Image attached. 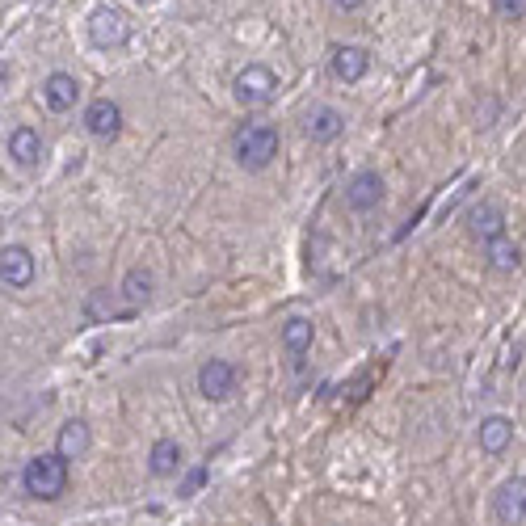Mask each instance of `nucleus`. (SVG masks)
<instances>
[{"label": "nucleus", "instance_id": "obj_1", "mask_svg": "<svg viewBox=\"0 0 526 526\" xmlns=\"http://www.w3.org/2000/svg\"><path fill=\"white\" fill-rule=\"evenodd\" d=\"M232 156L240 169L261 173L278 156V127L274 123H245L232 135Z\"/></svg>", "mask_w": 526, "mask_h": 526}, {"label": "nucleus", "instance_id": "obj_2", "mask_svg": "<svg viewBox=\"0 0 526 526\" xmlns=\"http://www.w3.org/2000/svg\"><path fill=\"white\" fill-rule=\"evenodd\" d=\"M22 489L30 497H38V501L64 497V489H68V459H59V455H34V459H26Z\"/></svg>", "mask_w": 526, "mask_h": 526}, {"label": "nucleus", "instance_id": "obj_3", "mask_svg": "<svg viewBox=\"0 0 526 526\" xmlns=\"http://www.w3.org/2000/svg\"><path fill=\"white\" fill-rule=\"evenodd\" d=\"M89 43L97 51H118V47H127L131 43V22H127V13L123 9H114V5H101L89 13Z\"/></svg>", "mask_w": 526, "mask_h": 526}, {"label": "nucleus", "instance_id": "obj_4", "mask_svg": "<svg viewBox=\"0 0 526 526\" xmlns=\"http://www.w3.org/2000/svg\"><path fill=\"white\" fill-rule=\"evenodd\" d=\"M232 93L240 106H270L278 97V76L266 64H245L232 80Z\"/></svg>", "mask_w": 526, "mask_h": 526}, {"label": "nucleus", "instance_id": "obj_5", "mask_svg": "<svg viewBox=\"0 0 526 526\" xmlns=\"http://www.w3.org/2000/svg\"><path fill=\"white\" fill-rule=\"evenodd\" d=\"M236 379H240V371L228 358H211V362H202L198 367V392L207 400H228L236 392Z\"/></svg>", "mask_w": 526, "mask_h": 526}, {"label": "nucleus", "instance_id": "obj_6", "mask_svg": "<svg viewBox=\"0 0 526 526\" xmlns=\"http://www.w3.org/2000/svg\"><path fill=\"white\" fill-rule=\"evenodd\" d=\"M493 514L501 526H522L526 522V480L522 476H510L493 493Z\"/></svg>", "mask_w": 526, "mask_h": 526}, {"label": "nucleus", "instance_id": "obj_7", "mask_svg": "<svg viewBox=\"0 0 526 526\" xmlns=\"http://www.w3.org/2000/svg\"><path fill=\"white\" fill-rule=\"evenodd\" d=\"M0 282H5V291H26L34 282V257L26 245H5V253H0Z\"/></svg>", "mask_w": 526, "mask_h": 526}, {"label": "nucleus", "instance_id": "obj_8", "mask_svg": "<svg viewBox=\"0 0 526 526\" xmlns=\"http://www.w3.org/2000/svg\"><path fill=\"white\" fill-rule=\"evenodd\" d=\"M85 131H89L93 139H118V131H123V106H118V101H110V97L89 101Z\"/></svg>", "mask_w": 526, "mask_h": 526}, {"label": "nucleus", "instance_id": "obj_9", "mask_svg": "<svg viewBox=\"0 0 526 526\" xmlns=\"http://www.w3.org/2000/svg\"><path fill=\"white\" fill-rule=\"evenodd\" d=\"M379 202H383V177H379V173L362 169V173H354V177L346 181V207H350V211L367 215V211L379 207Z\"/></svg>", "mask_w": 526, "mask_h": 526}, {"label": "nucleus", "instance_id": "obj_10", "mask_svg": "<svg viewBox=\"0 0 526 526\" xmlns=\"http://www.w3.org/2000/svg\"><path fill=\"white\" fill-rule=\"evenodd\" d=\"M303 131H308L312 144H333V139H341V131H346V114L337 106H312L308 118H303Z\"/></svg>", "mask_w": 526, "mask_h": 526}, {"label": "nucleus", "instance_id": "obj_11", "mask_svg": "<svg viewBox=\"0 0 526 526\" xmlns=\"http://www.w3.org/2000/svg\"><path fill=\"white\" fill-rule=\"evenodd\" d=\"M5 148H9V160L17 169H34L38 160H43V135H38L34 127H13Z\"/></svg>", "mask_w": 526, "mask_h": 526}, {"label": "nucleus", "instance_id": "obj_12", "mask_svg": "<svg viewBox=\"0 0 526 526\" xmlns=\"http://www.w3.org/2000/svg\"><path fill=\"white\" fill-rule=\"evenodd\" d=\"M468 228L476 240H484V245H493V240L505 236V211L497 207V202H480V207L468 211Z\"/></svg>", "mask_w": 526, "mask_h": 526}, {"label": "nucleus", "instance_id": "obj_13", "mask_svg": "<svg viewBox=\"0 0 526 526\" xmlns=\"http://www.w3.org/2000/svg\"><path fill=\"white\" fill-rule=\"evenodd\" d=\"M76 97H80V80L72 76V72H51L47 80H43V101L55 110V114H64V110H72L76 106Z\"/></svg>", "mask_w": 526, "mask_h": 526}, {"label": "nucleus", "instance_id": "obj_14", "mask_svg": "<svg viewBox=\"0 0 526 526\" xmlns=\"http://www.w3.org/2000/svg\"><path fill=\"white\" fill-rule=\"evenodd\" d=\"M181 468H186V451H181V442L160 438L156 447L148 451V472H152L156 480H169V476H177Z\"/></svg>", "mask_w": 526, "mask_h": 526}, {"label": "nucleus", "instance_id": "obj_15", "mask_svg": "<svg viewBox=\"0 0 526 526\" xmlns=\"http://www.w3.org/2000/svg\"><path fill=\"white\" fill-rule=\"evenodd\" d=\"M476 442H480L484 455H501V451L514 442V421H510V417H497V413L484 417L480 430H476Z\"/></svg>", "mask_w": 526, "mask_h": 526}, {"label": "nucleus", "instance_id": "obj_16", "mask_svg": "<svg viewBox=\"0 0 526 526\" xmlns=\"http://www.w3.org/2000/svg\"><path fill=\"white\" fill-rule=\"evenodd\" d=\"M89 426H85V421H80V417H72V421H64V430H59V442H55V455L59 459H85L89 455Z\"/></svg>", "mask_w": 526, "mask_h": 526}, {"label": "nucleus", "instance_id": "obj_17", "mask_svg": "<svg viewBox=\"0 0 526 526\" xmlns=\"http://www.w3.org/2000/svg\"><path fill=\"white\" fill-rule=\"evenodd\" d=\"M371 72V55L362 47H333V76L346 80V85H354V80H362Z\"/></svg>", "mask_w": 526, "mask_h": 526}, {"label": "nucleus", "instance_id": "obj_18", "mask_svg": "<svg viewBox=\"0 0 526 526\" xmlns=\"http://www.w3.org/2000/svg\"><path fill=\"white\" fill-rule=\"evenodd\" d=\"M312 337H316V329H312L308 316H291L287 325H282V346H287L295 358L312 350Z\"/></svg>", "mask_w": 526, "mask_h": 526}, {"label": "nucleus", "instance_id": "obj_19", "mask_svg": "<svg viewBox=\"0 0 526 526\" xmlns=\"http://www.w3.org/2000/svg\"><path fill=\"white\" fill-rule=\"evenodd\" d=\"M123 299H127V312L144 308V303L152 299V274H148V270H127V278H123Z\"/></svg>", "mask_w": 526, "mask_h": 526}, {"label": "nucleus", "instance_id": "obj_20", "mask_svg": "<svg viewBox=\"0 0 526 526\" xmlns=\"http://www.w3.org/2000/svg\"><path fill=\"white\" fill-rule=\"evenodd\" d=\"M489 266L493 270H501V274H514L518 266H522V249L514 245V240H493V245H489Z\"/></svg>", "mask_w": 526, "mask_h": 526}, {"label": "nucleus", "instance_id": "obj_21", "mask_svg": "<svg viewBox=\"0 0 526 526\" xmlns=\"http://www.w3.org/2000/svg\"><path fill=\"white\" fill-rule=\"evenodd\" d=\"M85 316H89V320H110V316H114L110 291H93V295L85 299Z\"/></svg>", "mask_w": 526, "mask_h": 526}, {"label": "nucleus", "instance_id": "obj_22", "mask_svg": "<svg viewBox=\"0 0 526 526\" xmlns=\"http://www.w3.org/2000/svg\"><path fill=\"white\" fill-rule=\"evenodd\" d=\"M493 9L501 17H510V22H518V17H526V0H493Z\"/></svg>", "mask_w": 526, "mask_h": 526}, {"label": "nucleus", "instance_id": "obj_23", "mask_svg": "<svg viewBox=\"0 0 526 526\" xmlns=\"http://www.w3.org/2000/svg\"><path fill=\"white\" fill-rule=\"evenodd\" d=\"M202 480H207V468H194V472L186 476V484H181V497H194V493L202 489Z\"/></svg>", "mask_w": 526, "mask_h": 526}, {"label": "nucleus", "instance_id": "obj_24", "mask_svg": "<svg viewBox=\"0 0 526 526\" xmlns=\"http://www.w3.org/2000/svg\"><path fill=\"white\" fill-rule=\"evenodd\" d=\"M333 5H337V9H341V13H354V9H358V5H362V0H333Z\"/></svg>", "mask_w": 526, "mask_h": 526}]
</instances>
